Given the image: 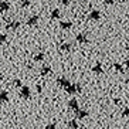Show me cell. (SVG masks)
Segmentation results:
<instances>
[{
	"mask_svg": "<svg viewBox=\"0 0 129 129\" xmlns=\"http://www.w3.org/2000/svg\"><path fill=\"white\" fill-rule=\"evenodd\" d=\"M72 27V23L70 21V20H62V21H60V28L61 30H70Z\"/></svg>",
	"mask_w": 129,
	"mask_h": 129,
	"instance_id": "cell-11",
	"label": "cell"
},
{
	"mask_svg": "<svg viewBox=\"0 0 129 129\" xmlns=\"http://www.w3.org/2000/svg\"><path fill=\"white\" fill-rule=\"evenodd\" d=\"M61 3H62V6H65V7H67V6H70V3H71V2H70V0H61Z\"/></svg>",
	"mask_w": 129,
	"mask_h": 129,
	"instance_id": "cell-25",
	"label": "cell"
},
{
	"mask_svg": "<svg viewBox=\"0 0 129 129\" xmlns=\"http://www.w3.org/2000/svg\"><path fill=\"white\" fill-rule=\"evenodd\" d=\"M40 74H41L43 77L50 75V74H51V67H50V65H43L41 70H40Z\"/></svg>",
	"mask_w": 129,
	"mask_h": 129,
	"instance_id": "cell-12",
	"label": "cell"
},
{
	"mask_svg": "<svg viewBox=\"0 0 129 129\" xmlns=\"http://www.w3.org/2000/svg\"><path fill=\"white\" fill-rule=\"evenodd\" d=\"M20 96L23 99H28L31 96V89L30 87H27V85H21L20 87Z\"/></svg>",
	"mask_w": 129,
	"mask_h": 129,
	"instance_id": "cell-1",
	"label": "cell"
},
{
	"mask_svg": "<svg viewBox=\"0 0 129 129\" xmlns=\"http://www.w3.org/2000/svg\"><path fill=\"white\" fill-rule=\"evenodd\" d=\"M13 84H14L16 88H20L21 85H23V82H21V80H19V78H16L14 81H13Z\"/></svg>",
	"mask_w": 129,
	"mask_h": 129,
	"instance_id": "cell-22",
	"label": "cell"
},
{
	"mask_svg": "<svg viewBox=\"0 0 129 129\" xmlns=\"http://www.w3.org/2000/svg\"><path fill=\"white\" fill-rule=\"evenodd\" d=\"M3 78H4V75H3V74H2V72H0V82L3 81Z\"/></svg>",
	"mask_w": 129,
	"mask_h": 129,
	"instance_id": "cell-29",
	"label": "cell"
},
{
	"mask_svg": "<svg viewBox=\"0 0 129 129\" xmlns=\"http://www.w3.org/2000/svg\"><path fill=\"white\" fill-rule=\"evenodd\" d=\"M92 72H94V74H102L104 72L102 64H101V62H96V64L92 67Z\"/></svg>",
	"mask_w": 129,
	"mask_h": 129,
	"instance_id": "cell-14",
	"label": "cell"
},
{
	"mask_svg": "<svg viewBox=\"0 0 129 129\" xmlns=\"http://www.w3.org/2000/svg\"><path fill=\"white\" fill-rule=\"evenodd\" d=\"M104 3L109 6V4H114V3H115V0H104Z\"/></svg>",
	"mask_w": 129,
	"mask_h": 129,
	"instance_id": "cell-26",
	"label": "cell"
},
{
	"mask_svg": "<svg viewBox=\"0 0 129 129\" xmlns=\"http://www.w3.org/2000/svg\"><path fill=\"white\" fill-rule=\"evenodd\" d=\"M128 114H129V109H128V106H126L125 109L122 111V118H128Z\"/></svg>",
	"mask_w": 129,
	"mask_h": 129,
	"instance_id": "cell-24",
	"label": "cell"
},
{
	"mask_svg": "<svg viewBox=\"0 0 129 129\" xmlns=\"http://www.w3.org/2000/svg\"><path fill=\"white\" fill-rule=\"evenodd\" d=\"M0 2H3V0H0Z\"/></svg>",
	"mask_w": 129,
	"mask_h": 129,
	"instance_id": "cell-31",
	"label": "cell"
},
{
	"mask_svg": "<svg viewBox=\"0 0 129 129\" xmlns=\"http://www.w3.org/2000/svg\"><path fill=\"white\" fill-rule=\"evenodd\" d=\"M50 17L53 20H58L61 17V12H60V9H53L51 10V14H50Z\"/></svg>",
	"mask_w": 129,
	"mask_h": 129,
	"instance_id": "cell-15",
	"label": "cell"
},
{
	"mask_svg": "<svg viewBox=\"0 0 129 129\" xmlns=\"http://www.w3.org/2000/svg\"><path fill=\"white\" fill-rule=\"evenodd\" d=\"M65 89V92L67 94H70V95H72V94H77V87H75V84H70L67 88H64Z\"/></svg>",
	"mask_w": 129,
	"mask_h": 129,
	"instance_id": "cell-16",
	"label": "cell"
},
{
	"mask_svg": "<svg viewBox=\"0 0 129 129\" xmlns=\"http://www.w3.org/2000/svg\"><path fill=\"white\" fill-rule=\"evenodd\" d=\"M10 3H9L7 0H3V2H0V13H6L10 10Z\"/></svg>",
	"mask_w": 129,
	"mask_h": 129,
	"instance_id": "cell-9",
	"label": "cell"
},
{
	"mask_svg": "<svg viewBox=\"0 0 129 129\" xmlns=\"http://www.w3.org/2000/svg\"><path fill=\"white\" fill-rule=\"evenodd\" d=\"M57 84L60 85L61 88H67L70 84H71V81H70L68 78H65V77H60V78L57 80Z\"/></svg>",
	"mask_w": 129,
	"mask_h": 129,
	"instance_id": "cell-7",
	"label": "cell"
},
{
	"mask_svg": "<svg viewBox=\"0 0 129 129\" xmlns=\"http://www.w3.org/2000/svg\"><path fill=\"white\" fill-rule=\"evenodd\" d=\"M20 27H21V21H19V20H14V21H9V24L6 26V28L7 30H19Z\"/></svg>",
	"mask_w": 129,
	"mask_h": 129,
	"instance_id": "cell-4",
	"label": "cell"
},
{
	"mask_svg": "<svg viewBox=\"0 0 129 129\" xmlns=\"http://www.w3.org/2000/svg\"><path fill=\"white\" fill-rule=\"evenodd\" d=\"M67 105H68V108H70V109H72V111H75V109H78V108H80L78 99H75V98H71L68 101V104H67Z\"/></svg>",
	"mask_w": 129,
	"mask_h": 129,
	"instance_id": "cell-8",
	"label": "cell"
},
{
	"mask_svg": "<svg viewBox=\"0 0 129 129\" xmlns=\"http://www.w3.org/2000/svg\"><path fill=\"white\" fill-rule=\"evenodd\" d=\"M119 102H121V101H119L118 98H115V99H114V104H119Z\"/></svg>",
	"mask_w": 129,
	"mask_h": 129,
	"instance_id": "cell-28",
	"label": "cell"
},
{
	"mask_svg": "<svg viewBox=\"0 0 129 129\" xmlns=\"http://www.w3.org/2000/svg\"><path fill=\"white\" fill-rule=\"evenodd\" d=\"M44 129H57V123H55V122H51V123L46 125V128H44Z\"/></svg>",
	"mask_w": 129,
	"mask_h": 129,
	"instance_id": "cell-23",
	"label": "cell"
},
{
	"mask_svg": "<svg viewBox=\"0 0 129 129\" xmlns=\"http://www.w3.org/2000/svg\"><path fill=\"white\" fill-rule=\"evenodd\" d=\"M67 126H68V129H78V121L77 119H71V121L67 122Z\"/></svg>",
	"mask_w": 129,
	"mask_h": 129,
	"instance_id": "cell-17",
	"label": "cell"
},
{
	"mask_svg": "<svg viewBox=\"0 0 129 129\" xmlns=\"http://www.w3.org/2000/svg\"><path fill=\"white\" fill-rule=\"evenodd\" d=\"M112 68H114L115 71H118V72H122V74H123V71H125L123 65L119 64V62H114V64H112Z\"/></svg>",
	"mask_w": 129,
	"mask_h": 129,
	"instance_id": "cell-18",
	"label": "cell"
},
{
	"mask_svg": "<svg viewBox=\"0 0 129 129\" xmlns=\"http://www.w3.org/2000/svg\"><path fill=\"white\" fill-rule=\"evenodd\" d=\"M36 91H37V92H38V94H40V92H41V91H43V87H41V85H40V84H38L37 87H36Z\"/></svg>",
	"mask_w": 129,
	"mask_h": 129,
	"instance_id": "cell-27",
	"label": "cell"
},
{
	"mask_svg": "<svg viewBox=\"0 0 129 129\" xmlns=\"http://www.w3.org/2000/svg\"><path fill=\"white\" fill-rule=\"evenodd\" d=\"M78 129H87L85 126H78Z\"/></svg>",
	"mask_w": 129,
	"mask_h": 129,
	"instance_id": "cell-30",
	"label": "cell"
},
{
	"mask_svg": "<svg viewBox=\"0 0 129 129\" xmlns=\"http://www.w3.org/2000/svg\"><path fill=\"white\" fill-rule=\"evenodd\" d=\"M75 40L80 43V44H87V43H88V37H87L85 33H80V34H77Z\"/></svg>",
	"mask_w": 129,
	"mask_h": 129,
	"instance_id": "cell-10",
	"label": "cell"
},
{
	"mask_svg": "<svg viewBox=\"0 0 129 129\" xmlns=\"http://www.w3.org/2000/svg\"><path fill=\"white\" fill-rule=\"evenodd\" d=\"M44 58H46V54L44 53H37L34 57V61H44Z\"/></svg>",
	"mask_w": 129,
	"mask_h": 129,
	"instance_id": "cell-20",
	"label": "cell"
},
{
	"mask_svg": "<svg viewBox=\"0 0 129 129\" xmlns=\"http://www.w3.org/2000/svg\"><path fill=\"white\" fill-rule=\"evenodd\" d=\"M38 20H40V17H38L37 14L30 16V17L27 19V26H28V27H34V26H37V24H38Z\"/></svg>",
	"mask_w": 129,
	"mask_h": 129,
	"instance_id": "cell-5",
	"label": "cell"
},
{
	"mask_svg": "<svg viewBox=\"0 0 129 129\" xmlns=\"http://www.w3.org/2000/svg\"><path fill=\"white\" fill-rule=\"evenodd\" d=\"M7 41V34H0V46H3Z\"/></svg>",
	"mask_w": 129,
	"mask_h": 129,
	"instance_id": "cell-21",
	"label": "cell"
},
{
	"mask_svg": "<svg viewBox=\"0 0 129 129\" xmlns=\"http://www.w3.org/2000/svg\"><path fill=\"white\" fill-rule=\"evenodd\" d=\"M9 99H10V94H9V91L2 89V91H0V104L9 102Z\"/></svg>",
	"mask_w": 129,
	"mask_h": 129,
	"instance_id": "cell-6",
	"label": "cell"
},
{
	"mask_svg": "<svg viewBox=\"0 0 129 129\" xmlns=\"http://www.w3.org/2000/svg\"><path fill=\"white\" fill-rule=\"evenodd\" d=\"M60 50L62 51V53H68V51H71V43L64 41V43L60 46Z\"/></svg>",
	"mask_w": 129,
	"mask_h": 129,
	"instance_id": "cell-13",
	"label": "cell"
},
{
	"mask_svg": "<svg viewBox=\"0 0 129 129\" xmlns=\"http://www.w3.org/2000/svg\"><path fill=\"white\" fill-rule=\"evenodd\" d=\"M75 112V118L77 121H82V119H85V118H88V111L87 109H81V108H78V109L74 111Z\"/></svg>",
	"mask_w": 129,
	"mask_h": 129,
	"instance_id": "cell-2",
	"label": "cell"
},
{
	"mask_svg": "<svg viewBox=\"0 0 129 129\" xmlns=\"http://www.w3.org/2000/svg\"><path fill=\"white\" fill-rule=\"evenodd\" d=\"M30 4H31L30 0H20V7H21V9H27V7H30Z\"/></svg>",
	"mask_w": 129,
	"mask_h": 129,
	"instance_id": "cell-19",
	"label": "cell"
},
{
	"mask_svg": "<svg viewBox=\"0 0 129 129\" xmlns=\"http://www.w3.org/2000/svg\"><path fill=\"white\" fill-rule=\"evenodd\" d=\"M88 19L92 20V21H98V20H101V12L99 10H91L89 12V14H88Z\"/></svg>",
	"mask_w": 129,
	"mask_h": 129,
	"instance_id": "cell-3",
	"label": "cell"
}]
</instances>
